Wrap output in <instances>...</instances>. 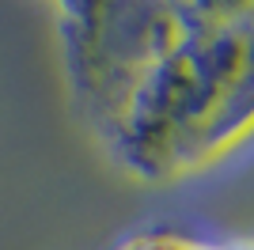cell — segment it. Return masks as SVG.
I'll list each match as a JSON object with an SVG mask.
<instances>
[{"label":"cell","instance_id":"obj_3","mask_svg":"<svg viewBox=\"0 0 254 250\" xmlns=\"http://www.w3.org/2000/svg\"><path fill=\"white\" fill-rule=\"evenodd\" d=\"M232 250H254V239H247V243H232Z\"/></svg>","mask_w":254,"mask_h":250},{"label":"cell","instance_id":"obj_1","mask_svg":"<svg viewBox=\"0 0 254 250\" xmlns=\"http://www.w3.org/2000/svg\"><path fill=\"white\" fill-rule=\"evenodd\" d=\"M64 72L129 175L179 182L254 136V0H57Z\"/></svg>","mask_w":254,"mask_h":250},{"label":"cell","instance_id":"obj_2","mask_svg":"<svg viewBox=\"0 0 254 250\" xmlns=\"http://www.w3.org/2000/svg\"><path fill=\"white\" fill-rule=\"evenodd\" d=\"M118 250H232V243H212V239H201V235H190V231L159 228V231L129 235Z\"/></svg>","mask_w":254,"mask_h":250}]
</instances>
